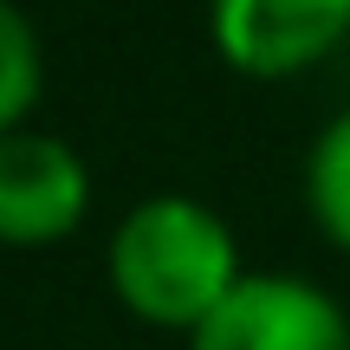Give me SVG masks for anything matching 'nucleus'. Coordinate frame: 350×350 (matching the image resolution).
<instances>
[{
  "instance_id": "f257e3e1",
  "label": "nucleus",
  "mask_w": 350,
  "mask_h": 350,
  "mask_svg": "<svg viewBox=\"0 0 350 350\" xmlns=\"http://www.w3.org/2000/svg\"><path fill=\"white\" fill-rule=\"evenodd\" d=\"M247 273L253 266L240 260L227 214L182 188L143 195L137 208L117 214L111 240H104V286H111L117 312L182 344L221 312V299Z\"/></svg>"
},
{
  "instance_id": "423d86ee",
  "label": "nucleus",
  "mask_w": 350,
  "mask_h": 350,
  "mask_svg": "<svg viewBox=\"0 0 350 350\" xmlns=\"http://www.w3.org/2000/svg\"><path fill=\"white\" fill-rule=\"evenodd\" d=\"M39 91H46V46L20 0H0V137L33 124Z\"/></svg>"
},
{
  "instance_id": "20e7f679",
  "label": "nucleus",
  "mask_w": 350,
  "mask_h": 350,
  "mask_svg": "<svg viewBox=\"0 0 350 350\" xmlns=\"http://www.w3.org/2000/svg\"><path fill=\"white\" fill-rule=\"evenodd\" d=\"M188 350H350V312L318 279L247 273Z\"/></svg>"
},
{
  "instance_id": "7ed1b4c3",
  "label": "nucleus",
  "mask_w": 350,
  "mask_h": 350,
  "mask_svg": "<svg viewBox=\"0 0 350 350\" xmlns=\"http://www.w3.org/2000/svg\"><path fill=\"white\" fill-rule=\"evenodd\" d=\"M91 214V163L52 130L0 137V247H59Z\"/></svg>"
},
{
  "instance_id": "f03ea898",
  "label": "nucleus",
  "mask_w": 350,
  "mask_h": 350,
  "mask_svg": "<svg viewBox=\"0 0 350 350\" xmlns=\"http://www.w3.org/2000/svg\"><path fill=\"white\" fill-rule=\"evenodd\" d=\"M350 39V0H208V46L234 78L286 85Z\"/></svg>"
},
{
  "instance_id": "39448f33",
  "label": "nucleus",
  "mask_w": 350,
  "mask_h": 350,
  "mask_svg": "<svg viewBox=\"0 0 350 350\" xmlns=\"http://www.w3.org/2000/svg\"><path fill=\"white\" fill-rule=\"evenodd\" d=\"M299 188H305V214H312L318 240L350 253V104L312 137Z\"/></svg>"
}]
</instances>
